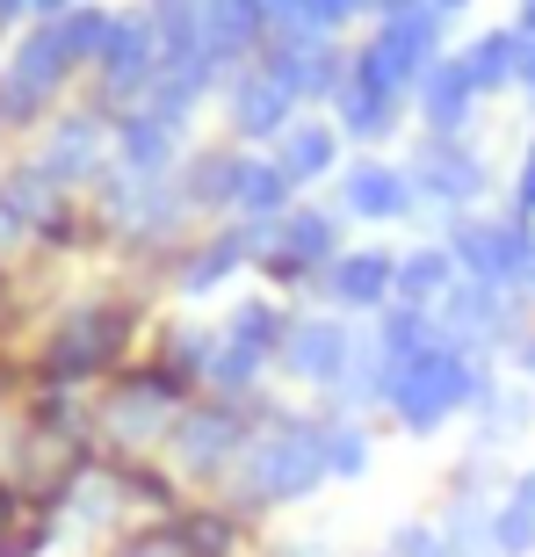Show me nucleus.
Masks as SVG:
<instances>
[{"instance_id":"31","label":"nucleus","mask_w":535,"mask_h":557,"mask_svg":"<svg viewBox=\"0 0 535 557\" xmlns=\"http://www.w3.org/2000/svg\"><path fill=\"white\" fill-rule=\"evenodd\" d=\"M485 536L493 557H535V463H514L499 499L485 507Z\"/></svg>"},{"instance_id":"37","label":"nucleus","mask_w":535,"mask_h":557,"mask_svg":"<svg viewBox=\"0 0 535 557\" xmlns=\"http://www.w3.org/2000/svg\"><path fill=\"white\" fill-rule=\"evenodd\" d=\"M109 22H116V8H102V0H80V8H65L59 22H51V37H59L65 65L73 73H95V59H102V44H109Z\"/></svg>"},{"instance_id":"24","label":"nucleus","mask_w":535,"mask_h":557,"mask_svg":"<svg viewBox=\"0 0 535 557\" xmlns=\"http://www.w3.org/2000/svg\"><path fill=\"white\" fill-rule=\"evenodd\" d=\"M412 116H420V131L427 138H471L477 116H485V95L471 87V73H463V59H434L427 73H420V87H412Z\"/></svg>"},{"instance_id":"11","label":"nucleus","mask_w":535,"mask_h":557,"mask_svg":"<svg viewBox=\"0 0 535 557\" xmlns=\"http://www.w3.org/2000/svg\"><path fill=\"white\" fill-rule=\"evenodd\" d=\"M406 174H412L420 210H434V218L485 210V196H493V160H485L477 138H427V131H420L412 152H406Z\"/></svg>"},{"instance_id":"4","label":"nucleus","mask_w":535,"mask_h":557,"mask_svg":"<svg viewBox=\"0 0 535 557\" xmlns=\"http://www.w3.org/2000/svg\"><path fill=\"white\" fill-rule=\"evenodd\" d=\"M283 398L275 392H247V398H188L182 420L166 428V463H174V478H182L188 493H225V478L239 471V456H247V442L268 428V413H275Z\"/></svg>"},{"instance_id":"51","label":"nucleus","mask_w":535,"mask_h":557,"mask_svg":"<svg viewBox=\"0 0 535 557\" xmlns=\"http://www.w3.org/2000/svg\"><path fill=\"white\" fill-rule=\"evenodd\" d=\"M29 8H37V22H59L65 8H80V0H29Z\"/></svg>"},{"instance_id":"38","label":"nucleus","mask_w":535,"mask_h":557,"mask_svg":"<svg viewBox=\"0 0 535 557\" xmlns=\"http://www.w3.org/2000/svg\"><path fill=\"white\" fill-rule=\"evenodd\" d=\"M499 485H507V463H499V449H463L449 463V478H441V507H493Z\"/></svg>"},{"instance_id":"22","label":"nucleus","mask_w":535,"mask_h":557,"mask_svg":"<svg viewBox=\"0 0 535 557\" xmlns=\"http://www.w3.org/2000/svg\"><path fill=\"white\" fill-rule=\"evenodd\" d=\"M188 145H196L188 131L160 124V116H145V109L109 116V166H116V174H130V182H145V188L174 182V166L188 160Z\"/></svg>"},{"instance_id":"21","label":"nucleus","mask_w":535,"mask_h":557,"mask_svg":"<svg viewBox=\"0 0 535 557\" xmlns=\"http://www.w3.org/2000/svg\"><path fill=\"white\" fill-rule=\"evenodd\" d=\"M160 536L174 557H253V521L217 493H188L174 515H160Z\"/></svg>"},{"instance_id":"35","label":"nucleus","mask_w":535,"mask_h":557,"mask_svg":"<svg viewBox=\"0 0 535 557\" xmlns=\"http://www.w3.org/2000/svg\"><path fill=\"white\" fill-rule=\"evenodd\" d=\"M471 420H477V449H499V456H507L521 434L535 428V384H514V376H499Z\"/></svg>"},{"instance_id":"27","label":"nucleus","mask_w":535,"mask_h":557,"mask_svg":"<svg viewBox=\"0 0 535 557\" xmlns=\"http://www.w3.org/2000/svg\"><path fill=\"white\" fill-rule=\"evenodd\" d=\"M333 124H340V138H348L354 152H384V145L412 124V102H406V95H384V87H370V81H354V73H348V87L333 95Z\"/></svg>"},{"instance_id":"14","label":"nucleus","mask_w":535,"mask_h":557,"mask_svg":"<svg viewBox=\"0 0 535 557\" xmlns=\"http://www.w3.org/2000/svg\"><path fill=\"white\" fill-rule=\"evenodd\" d=\"M354 341H362L354 319L297 305L289 341H283V355H275V376L297 384V392H311V398H333V392H340V376H348V362H354Z\"/></svg>"},{"instance_id":"3","label":"nucleus","mask_w":535,"mask_h":557,"mask_svg":"<svg viewBox=\"0 0 535 557\" xmlns=\"http://www.w3.org/2000/svg\"><path fill=\"white\" fill-rule=\"evenodd\" d=\"M499 384V362H485V355L456 348L449 333H441V319H434V341L412 362H398L391 370V392H384V413H391L398 434H412V442H434L441 428H456V420H471L477 406H485V392Z\"/></svg>"},{"instance_id":"15","label":"nucleus","mask_w":535,"mask_h":557,"mask_svg":"<svg viewBox=\"0 0 535 557\" xmlns=\"http://www.w3.org/2000/svg\"><path fill=\"white\" fill-rule=\"evenodd\" d=\"M239 275H253V225H247V218L196 225V232L182 239V253L166 261V297H182V305H203V297L232 289Z\"/></svg>"},{"instance_id":"10","label":"nucleus","mask_w":535,"mask_h":557,"mask_svg":"<svg viewBox=\"0 0 535 557\" xmlns=\"http://www.w3.org/2000/svg\"><path fill=\"white\" fill-rule=\"evenodd\" d=\"M434 59H449V22L434 15V0H420V8L376 22L370 37L354 44L348 73H354V81H370V87H384V95H406V102H412V87H420V73H427Z\"/></svg>"},{"instance_id":"32","label":"nucleus","mask_w":535,"mask_h":557,"mask_svg":"<svg viewBox=\"0 0 535 557\" xmlns=\"http://www.w3.org/2000/svg\"><path fill=\"white\" fill-rule=\"evenodd\" d=\"M456 59H463V73H471V87L485 95V102H499V95H514V87H521V37H514V22L477 29L471 44H456Z\"/></svg>"},{"instance_id":"8","label":"nucleus","mask_w":535,"mask_h":557,"mask_svg":"<svg viewBox=\"0 0 535 557\" xmlns=\"http://www.w3.org/2000/svg\"><path fill=\"white\" fill-rule=\"evenodd\" d=\"M289 319H297L289 297H275V289H247V297L217 319V362H210L203 392H217V398L268 392L275 355H283V341H289Z\"/></svg>"},{"instance_id":"29","label":"nucleus","mask_w":535,"mask_h":557,"mask_svg":"<svg viewBox=\"0 0 535 557\" xmlns=\"http://www.w3.org/2000/svg\"><path fill=\"white\" fill-rule=\"evenodd\" d=\"M268 37H275V22H268L261 0H203V51L225 65V73L261 59Z\"/></svg>"},{"instance_id":"44","label":"nucleus","mask_w":535,"mask_h":557,"mask_svg":"<svg viewBox=\"0 0 535 557\" xmlns=\"http://www.w3.org/2000/svg\"><path fill=\"white\" fill-rule=\"evenodd\" d=\"M22 398H29V355H22L15 341H0V413L22 406Z\"/></svg>"},{"instance_id":"23","label":"nucleus","mask_w":535,"mask_h":557,"mask_svg":"<svg viewBox=\"0 0 535 557\" xmlns=\"http://www.w3.org/2000/svg\"><path fill=\"white\" fill-rule=\"evenodd\" d=\"M65 203V188L43 174L29 152H15V160L0 166V261H22V253H37V225L43 210Z\"/></svg>"},{"instance_id":"52","label":"nucleus","mask_w":535,"mask_h":557,"mask_svg":"<svg viewBox=\"0 0 535 557\" xmlns=\"http://www.w3.org/2000/svg\"><path fill=\"white\" fill-rule=\"evenodd\" d=\"M463 8H471V0H434V15H441V22H456Z\"/></svg>"},{"instance_id":"28","label":"nucleus","mask_w":535,"mask_h":557,"mask_svg":"<svg viewBox=\"0 0 535 557\" xmlns=\"http://www.w3.org/2000/svg\"><path fill=\"white\" fill-rule=\"evenodd\" d=\"M145 362H152V370H166L182 392L203 398L210 362H217V326H203V319H160V326H152V341H145Z\"/></svg>"},{"instance_id":"12","label":"nucleus","mask_w":535,"mask_h":557,"mask_svg":"<svg viewBox=\"0 0 535 557\" xmlns=\"http://www.w3.org/2000/svg\"><path fill=\"white\" fill-rule=\"evenodd\" d=\"M160 65H166V51H160L152 15H145V8H116L102 59L87 73V102L102 109V116H130V109L145 102V87L160 81Z\"/></svg>"},{"instance_id":"1","label":"nucleus","mask_w":535,"mask_h":557,"mask_svg":"<svg viewBox=\"0 0 535 557\" xmlns=\"http://www.w3.org/2000/svg\"><path fill=\"white\" fill-rule=\"evenodd\" d=\"M152 289L138 275H87V283L43 297L37 326L22 341L29 355V384H51V392H102L116 370H130L160 326L152 311Z\"/></svg>"},{"instance_id":"41","label":"nucleus","mask_w":535,"mask_h":557,"mask_svg":"<svg viewBox=\"0 0 535 557\" xmlns=\"http://www.w3.org/2000/svg\"><path fill=\"white\" fill-rule=\"evenodd\" d=\"M37 319H29V283L15 275V261H0V341H15V333H29Z\"/></svg>"},{"instance_id":"7","label":"nucleus","mask_w":535,"mask_h":557,"mask_svg":"<svg viewBox=\"0 0 535 557\" xmlns=\"http://www.w3.org/2000/svg\"><path fill=\"white\" fill-rule=\"evenodd\" d=\"M196 392H182L166 370H152V362H130V370H116L95 392V428H102V449L109 456H160L166 449V428L182 420V406Z\"/></svg>"},{"instance_id":"30","label":"nucleus","mask_w":535,"mask_h":557,"mask_svg":"<svg viewBox=\"0 0 535 557\" xmlns=\"http://www.w3.org/2000/svg\"><path fill=\"white\" fill-rule=\"evenodd\" d=\"M102 471H109V485L124 493L130 521H160V515H174V507L188 499V485L174 478L166 456H102Z\"/></svg>"},{"instance_id":"25","label":"nucleus","mask_w":535,"mask_h":557,"mask_svg":"<svg viewBox=\"0 0 535 557\" xmlns=\"http://www.w3.org/2000/svg\"><path fill=\"white\" fill-rule=\"evenodd\" d=\"M232 174H239V145L232 138H196L188 160L174 166V196L196 225H225L232 218Z\"/></svg>"},{"instance_id":"2","label":"nucleus","mask_w":535,"mask_h":557,"mask_svg":"<svg viewBox=\"0 0 535 557\" xmlns=\"http://www.w3.org/2000/svg\"><path fill=\"white\" fill-rule=\"evenodd\" d=\"M333 478H326V428H319V413L311 406H275L268 413V428L247 442V456H239V471L225 478V493L247 521H275L289 515V507H304V499H319Z\"/></svg>"},{"instance_id":"17","label":"nucleus","mask_w":535,"mask_h":557,"mask_svg":"<svg viewBox=\"0 0 535 557\" xmlns=\"http://www.w3.org/2000/svg\"><path fill=\"white\" fill-rule=\"evenodd\" d=\"M333 210H340L348 225H412V218H420V196H412L406 160L354 152V160L333 174Z\"/></svg>"},{"instance_id":"42","label":"nucleus","mask_w":535,"mask_h":557,"mask_svg":"<svg viewBox=\"0 0 535 557\" xmlns=\"http://www.w3.org/2000/svg\"><path fill=\"white\" fill-rule=\"evenodd\" d=\"M507 210L535 225V131L521 138V152H514V174H507Z\"/></svg>"},{"instance_id":"54","label":"nucleus","mask_w":535,"mask_h":557,"mask_svg":"<svg viewBox=\"0 0 535 557\" xmlns=\"http://www.w3.org/2000/svg\"><path fill=\"white\" fill-rule=\"evenodd\" d=\"M370 557H384V550H370Z\"/></svg>"},{"instance_id":"20","label":"nucleus","mask_w":535,"mask_h":557,"mask_svg":"<svg viewBox=\"0 0 535 557\" xmlns=\"http://www.w3.org/2000/svg\"><path fill=\"white\" fill-rule=\"evenodd\" d=\"M311 297H319V311H340V319H354V326H370L384 305H398V253L391 247H348L326 275H319Z\"/></svg>"},{"instance_id":"48","label":"nucleus","mask_w":535,"mask_h":557,"mask_svg":"<svg viewBox=\"0 0 535 557\" xmlns=\"http://www.w3.org/2000/svg\"><path fill=\"white\" fill-rule=\"evenodd\" d=\"M29 22H37V8H29V0H0V44H8V37H22Z\"/></svg>"},{"instance_id":"53","label":"nucleus","mask_w":535,"mask_h":557,"mask_svg":"<svg viewBox=\"0 0 535 557\" xmlns=\"http://www.w3.org/2000/svg\"><path fill=\"white\" fill-rule=\"evenodd\" d=\"M528 305H535V283H528Z\"/></svg>"},{"instance_id":"45","label":"nucleus","mask_w":535,"mask_h":557,"mask_svg":"<svg viewBox=\"0 0 535 557\" xmlns=\"http://www.w3.org/2000/svg\"><path fill=\"white\" fill-rule=\"evenodd\" d=\"M499 376H514V384H535V311H528V326L507 341V355H499Z\"/></svg>"},{"instance_id":"39","label":"nucleus","mask_w":535,"mask_h":557,"mask_svg":"<svg viewBox=\"0 0 535 557\" xmlns=\"http://www.w3.org/2000/svg\"><path fill=\"white\" fill-rule=\"evenodd\" d=\"M145 15L160 29L166 59H196L203 51V0H145Z\"/></svg>"},{"instance_id":"33","label":"nucleus","mask_w":535,"mask_h":557,"mask_svg":"<svg viewBox=\"0 0 535 557\" xmlns=\"http://www.w3.org/2000/svg\"><path fill=\"white\" fill-rule=\"evenodd\" d=\"M289 203H297V188H289V174L275 166V152H247V145H239V174H232V218L268 225V218H283Z\"/></svg>"},{"instance_id":"19","label":"nucleus","mask_w":535,"mask_h":557,"mask_svg":"<svg viewBox=\"0 0 535 557\" xmlns=\"http://www.w3.org/2000/svg\"><path fill=\"white\" fill-rule=\"evenodd\" d=\"M528 297H507V289H485V283H456L449 297H441V333H449L456 348L485 355V362H499L507 355V341H514L521 326H528Z\"/></svg>"},{"instance_id":"13","label":"nucleus","mask_w":535,"mask_h":557,"mask_svg":"<svg viewBox=\"0 0 535 557\" xmlns=\"http://www.w3.org/2000/svg\"><path fill=\"white\" fill-rule=\"evenodd\" d=\"M22 152H29V160H37L65 196H87V188L109 174V116L80 95V102H65L37 138L22 145Z\"/></svg>"},{"instance_id":"16","label":"nucleus","mask_w":535,"mask_h":557,"mask_svg":"<svg viewBox=\"0 0 535 557\" xmlns=\"http://www.w3.org/2000/svg\"><path fill=\"white\" fill-rule=\"evenodd\" d=\"M217 116H225V138L232 145L268 152V145L283 138L297 116H304V102H297V95H289V87L275 81L261 59H247V65H232L225 87H217Z\"/></svg>"},{"instance_id":"5","label":"nucleus","mask_w":535,"mask_h":557,"mask_svg":"<svg viewBox=\"0 0 535 557\" xmlns=\"http://www.w3.org/2000/svg\"><path fill=\"white\" fill-rule=\"evenodd\" d=\"M340 253H348V218L333 203H304V196H297L283 218L253 225V275H261V289H275V297H311L319 275H326Z\"/></svg>"},{"instance_id":"9","label":"nucleus","mask_w":535,"mask_h":557,"mask_svg":"<svg viewBox=\"0 0 535 557\" xmlns=\"http://www.w3.org/2000/svg\"><path fill=\"white\" fill-rule=\"evenodd\" d=\"M441 247H449L463 283L528 297V283H535V225L528 218H514V210H463V218H441Z\"/></svg>"},{"instance_id":"47","label":"nucleus","mask_w":535,"mask_h":557,"mask_svg":"<svg viewBox=\"0 0 535 557\" xmlns=\"http://www.w3.org/2000/svg\"><path fill=\"white\" fill-rule=\"evenodd\" d=\"M261 557H348V550H340L333 536H275Z\"/></svg>"},{"instance_id":"49","label":"nucleus","mask_w":535,"mask_h":557,"mask_svg":"<svg viewBox=\"0 0 535 557\" xmlns=\"http://www.w3.org/2000/svg\"><path fill=\"white\" fill-rule=\"evenodd\" d=\"M521 102H528V116H535V37L521 44V87H514Z\"/></svg>"},{"instance_id":"18","label":"nucleus","mask_w":535,"mask_h":557,"mask_svg":"<svg viewBox=\"0 0 535 557\" xmlns=\"http://www.w3.org/2000/svg\"><path fill=\"white\" fill-rule=\"evenodd\" d=\"M348 59H354V44L311 37V29H283V37H268V51H261V65L304 109H333V95L348 87Z\"/></svg>"},{"instance_id":"46","label":"nucleus","mask_w":535,"mask_h":557,"mask_svg":"<svg viewBox=\"0 0 535 557\" xmlns=\"http://www.w3.org/2000/svg\"><path fill=\"white\" fill-rule=\"evenodd\" d=\"M22 521H29V499H22V485H15V478H0V550L15 543V529H22Z\"/></svg>"},{"instance_id":"40","label":"nucleus","mask_w":535,"mask_h":557,"mask_svg":"<svg viewBox=\"0 0 535 557\" xmlns=\"http://www.w3.org/2000/svg\"><path fill=\"white\" fill-rule=\"evenodd\" d=\"M449 543H441V521L434 515H406L391 521V536H384V557H441Z\"/></svg>"},{"instance_id":"43","label":"nucleus","mask_w":535,"mask_h":557,"mask_svg":"<svg viewBox=\"0 0 535 557\" xmlns=\"http://www.w3.org/2000/svg\"><path fill=\"white\" fill-rule=\"evenodd\" d=\"M102 557H174V543L160 536V521H130L124 536H109Z\"/></svg>"},{"instance_id":"26","label":"nucleus","mask_w":535,"mask_h":557,"mask_svg":"<svg viewBox=\"0 0 535 557\" xmlns=\"http://www.w3.org/2000/svg\"><path fill=\"white\" fill-rule=\"evenodd\" d=\"M268 152H275V166L289 174V188H297V196H304V188H319V182H333V174L348 166V138H340V124H333V116H319V109H304L283 138L268 145Z\"/></svg>"},{"instance_id":"34","label":"nucleus","mask_w":535,"mask_h":557,"mask_svg":"<svg viewBox=\"0 0 535 557\" xmlns=\"http://www.w3.org/2000/svg\"><path fill=\"white\" fill-rule=\"evenodd\" d=\"M311 406V398H304ZM319 413V428H326V478L333 485H362V478L376 471V434L362 413H333V406H311Z\"/></svg>"},{"instance_id":"50","label":"nucleus","mask_w":535,"mask_h":557,"mask_svg":"<svg viewBox=\"0 0 535 557\" xmlns=\"http://www.w3.org/2000/svg\"><path fill=\"white\" fill-rule=\"evenodd\" d=\"M514 37H521V44L535 37V0H514Z\"/></svg>"},{"instance_id":"6","label":"nucleus","mask_w":535,"mask_h":557,"mask_svg":"<svg viewBox=\"0 0 535 557\" xmlns=\"http://www.w3.org/2000/svg\"><path fill=\"white\" fill-rule=\"evenodd\" d=\"M15 51L0 59V138H37L51 116H59L65 102H73V87H80V73L65 65L59 37H51V22H29L22 37H8Z\"/></svg>"},{"instance_id":"36","label":"nucleus","mask_w":535,"mask_h":557,"mask_svg":"<svg viewBox=\"0 0 535 557\" xmlns=\"http://www.w3.org/2000/svg\"><path fill=\"white\" fill-rule=\"evenodd\" d=\"M463 283L449 261V247L441 239H420V247L398 253V305H420V311H441V297Z\"/></svg>"}]
</instances>
